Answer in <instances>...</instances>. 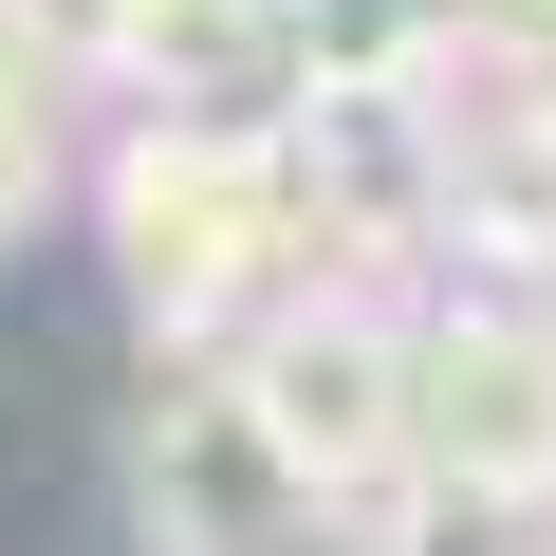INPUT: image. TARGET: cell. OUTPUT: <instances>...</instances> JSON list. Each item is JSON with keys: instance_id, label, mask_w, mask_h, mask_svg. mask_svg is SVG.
Returning <instances> with one entry per match:
<instances>
[{"instance_id": "cell-1", "label": "cell", "mask_w": 556, "mask_h": 556, "mask_svg": "<svg viewBox=\"0 0 556 556\" xmlns=\"http://www.w3.org/2000/svg\"><path fill=\"white\" fill-rule=\"evenodd\" d=\"M93 241H112V278H130L149 353H241L278 298L334 278L278 112H130V130L93 149Z\"/></svg>"}, {"instance_id": "cell-2", "label": "cell", "mask_w": 556, "mask_h": 556, "mask_svg": "<svg viewBox=\"0 0 556 556\" xmlns=\"http://www.w3.org/2000/svg\"><path fill=\"white\" fill-rule=\"evenodd\" d=\"M130 501H149V556H334V538H371L260 427L241 353H149V390H130Z\"/></svg>"}, {"instance_id": "cell-3", "label": "cell", "mask_w": 556, "mask_h": 556, "mask_svg": "<svg viewBox=\"0 0 556 556\" xmlns=\"http://www.w3.org/2000/svg\"><path fill=\"white\" fill-rule=\"evenodd\" d=\"M408 482L556 501V298H519V278L408 298Z\"/></svg>"}, {"instance_id": "cell-4", "label": "cell", "mask_w": 556, "mask_h": 556, "mask_svg": "<svg viewBox=\"0 0 556 556\" xmlns=\"http://www.w3.org/2000/svg\"><path fill=\"white\" fill-rule=\"evenodd\" d=\"M241 390H260V427L298 445L353 519L408 482V298H371V278H316V298H278V316L241 334Z\"/></svg>"}, {"instance_id": "cell-5", "label": "cell", "mask_w": 556, "mask_h": 556, "mask_svg": "<svg viewBox=\"0 0 556 556\" xmlns=\"http://www.w3.org/2000/svg\"><path fill=\"white\" fill-rule=\"evenodd\" d=\"M353 556H556V501H501V482H390Z\"/></svg>"}, {"instance_id": "cell-6", "label": "cell", "mask_w": 556, "mask_h": 556, "mask_svg": "<svg viewBox=\"0 0 556 556\" xmlns=\"http://www.w3.org/2000/svg\"><path fill=\"white\" fill-rule=\"evenodd\" d=\"M56 186H75V130H56V56H38L20 20H0V241H20Z\"/></svg>"}]
</instances>
